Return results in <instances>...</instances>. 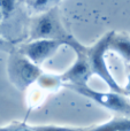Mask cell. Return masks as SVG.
<instances>
[{"label":"cell","instance_id":"obj_1","mask_svg":"<svg viewBox=\"0 0 130 131\" xmlns=\"http://www.w3.org/2000/svg\"><path fill=\"white\" fill-rule=\"evenodd\" d=\"M29 37L30 40H38V39L59 40L68 46L75 39L62 25L57 6L30 21Z\"/></svg>","mask_w":130,"mask_h":131},{"label":"cell","instance_id":"obj_2","mask_svg":"<svg viewBox=\"0 0 130 131\" xmlns=\"http://www.w3.org/2000/svg\"><path fill=\"white\" fill-rule=\"evenodd\" d=\"M111 34L108 32L104 37H101L93 46L85 48V54H86L88 63L90 67L91 75H98L101 79L105 81V83L110 86V89L115 93L120 94H127L126 90L116 83L113 78L112 74L110 72L107 68V64L105 62V54L108 51V41L111 38Z\"/></svg>","mask_w":130,"mask_h":131},{"label":"cell","instance_id":"obj_3","mask_svg":"<svg viewBox=\"0 0 130 131\" xmlns=\"http://www.w3.org/2000/svg\"><path fill=\"white\" fill-rule=\"evenodd\" d=\"M41 70L38 66L32 63L29 59L21 54L16 48L9 53L8 75L10 82L20 90H25L32 83L38 81L41 76Z\"/></svg>","mask_w":130,"mask_h":131},{"label":"cell","instance_id":"obj_4","mask_svg":"<svg viewBox=\"0 0 130 131\" xmlns=\"http://www.w3.org/2000/svg\"><path fill=\"white\" fill-rule=\"evenodd\" d=\"M64 88L92 100L93 102L98 104L99 106L104 107L106 109L114 112V113L121 114V115L128 116L130 118V100L124 94L111 92H98L92 90L88 85L85 86H73V85H63Z\"/></svg>","mask_w":130,"mask_h":131},{"label":"cell","instance_id":"obj_5","mask_svg":"<svg viewBox=\"0 0 130 131\" xmlns=\"http://www.w3.org/2000/svg\"><path fill=\"white\" fill-rule=\"evenodd\" d=\"M70 47L75 51L77 54L76 61L74 64L60 75L59 78L63 85H73V86H85L88 85V81H89L90 76H91V71H90V67L88 63L86 54H85V48L86 46H83L78 40H74Z\"/></svg>","mask_w":130,"mask_h":131},{"label":"cell","instance_id":"obj_6","mask_svg":"<svg viewBox=\"0 0 130 131\" xmlns=\"http://www.w3.org/2000/svg\"><path fill=\"white\" fill-rule=\"evenodd\" d=\"M0 9L2 14L0 37L2 35L8 40L20 34V29L23 28L25 8H23V4L17 1H0Z\"/></svg>","mask_w":130,"mask_h":131},{"label":"cell","instance_id":"obj_7","mask_svg":"<svg viewBox=\"0 0 130 131\" xmlns=\"http://www.w3.org/2000/svg\"><path fill=\"white\" fill-rule=\"evenodd\" d=\"M64 44L59 40L38 39V40H31L28 44L21 45L17 51L27 59H29L32 63L39 67V64L52 58L58 52V50Z\"/></svg>","mask_w":130,"mask_h":131},{"label":"cell","instance_id":"obj_8","mask_svg":"<svg viewBox=\"0 0 130 131\" xmlns=\"http://www.w3.org/2000/svg\"><path fill=\"white\" fill-rule=\"evenodd\" d=\"M108 50L117 53L126 61L130 62V38L123 35H116L115 32L111 34L108 41Z\"/></svg>","mask_w":130,"mask_h":131},{"label":"cell","instance_id":"obj_9","mask_svg":"<svg viewBox=\"0 0 130 131\" xmlns=\"http://www.w3.org/2000/svg\"><path fill=\"white\" fill-rule=\"evenodd\" d=\"M84 131H130L129 117H114L100 125L84 128Z\"/></svg>","mask_w":130,"mask_h":131},{"label":"cell","instance_id":"obj_10","mask_svg":"<svg viewBox=\"0 0 130 131\" xmlns=\"http://www.w3.org/2000/svg\"><path fill=\"white\" fill-rule=\"evenodd\" d=\"M59 4L58 1H52V0H32V1H25L24 5L27 6V9L35 14L46 13L47 10L52 9Z\"/></svg>","mask_w":130,"mask_h":131},{"label":"cell","instance_id":"obj_11","mask_svg":"<svg viewBox=\"0 0 130 131\" xmlns=\"http://www.w3.org/2000/svg\"><path fill=\"white\" fill-rule=\"evenodd\" d=\"M37 83H39V85L45 89H55L60 84H62L59 76H52V75H44V74H41V76L38 78Z\"/></svg>","mask_w":130,"mask_h":131},{"label":"cell","instance_id":"obj_12","mask_svg":"<svg viewBox=\"0 0 130 131\" xmlns=\"http://www.w3.org/2000/svg\"><path fill=\"white\" fill-rule=\"evenodd\" d=\"M36 131H84L83 128H68V127H55V125H38L32 127Z\"/></svg>","mask_w":130,"mask_h":131},{"label":"cell","instance_id":"obj_13","mask_svg":"<svg viewBox=\"0 0 130 131\" xmlns=\"http://www.w3.org/2000/svg\"><path fill=\"white\" fill-rule=\"evenodd\" d=\"M0 131H36L32 127H29L25 123H18L13 122L12 124L7 125V127L0 128Z\"/></svg>","mask_w":130,"mask_h":131},{"label":"cell","instance_id":"obj_14","mask_svg":"<svg viewBox=\"0 0 130 131\" xmlns=\"http://www.w3.org/2000/svg\"><path fill=\"white\" fill-rule=\"evenodd\" d=\"M14 48H15V46L13 45V43H10V41L6 40L5 38H1V37H0V50L10 53Z\"/></svg>","mask_w":130,"mask_h":131},{"label":"cell","instance_id":"obj_15","mask_svg":"<svg viewBox=\"0 0 130 131\" xmlns=\"http://www.w3.org/2000/svg\"><path fill=\"white\" fill-rule=\"evenodd\" d=\"M124 90H126V93H127V94H129V95H130V77H129V83H128V86H127V88L124 89Z\"/></svg>","mask_w":130,"mask_h":131},{"label":"cell","instance_id":"obj_16","mask_svg":"<svg viewBox=\"0 0 130 131\" xmlns=\"http://www.w3.org/2000/svg\"><path fill=\"white\" fill-rule=\"evenodd\" d=\"M1 21H2V14H1V9H0V27H1Z\"/></svg>","mask_w":130,"mask_h":131},{"label":"cell","instance_id":"obj_17","mask_svg":"<svg viewBox=\"0 0 130 131\" xmlns=\"http://www.w3.org/2000/svg\"><path fill=\"white\" fill-rule=\"evenodd\" d=\"M129 70H130V66H129Z\"/></svg>","mask_w":130,"mask_h":131}]
</instances>
